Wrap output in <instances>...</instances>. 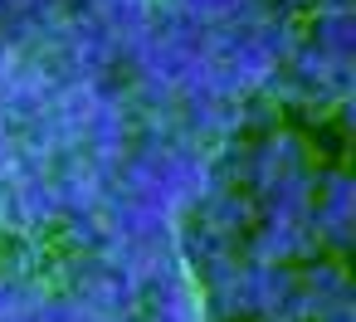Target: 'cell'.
Listing matches in <instances>:
<instances>
[]
</instances>
